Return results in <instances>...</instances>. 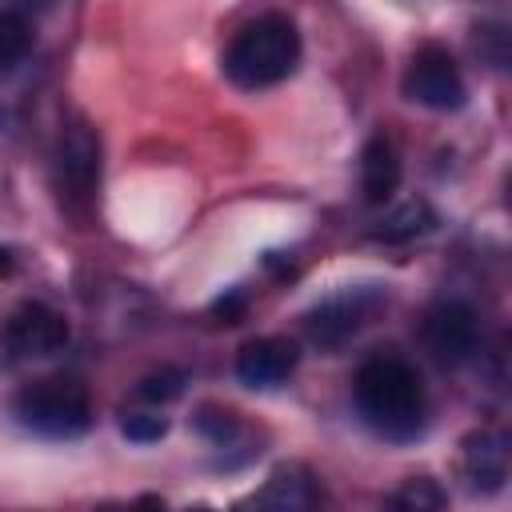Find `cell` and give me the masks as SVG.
Returning <instances> with one entry per match:
<instances>
[{"instance_id":"2","label":"cell","mask_w":512,"mask_h":512,"mask_svg":"<svg viewBox=\"0 0 512 512\" xmlns=\"http://www.w3.org/2000/svg\"><path fill=\"white\" fill-rule=\"evenodd\" d=\"M224 76L236 84V88H272L280 80H288L300 64V32L288 16L280 12H268V16H256L252 24H244L232 44L224 48Z\"/></svg>"},{"instance_id":"9","label":"cell","mask_w":512,"mask_h":512,"mask_svg":"<svg viewBox=\"0 0 512 512\" xmlns=\"http://www.w3.org/2000/svg\"><path fill=\"white\" fill-rule=\"evenodd\" d=\"M300 364V348L288 336H256L236 352V380L244 388H280Z\"/></svg>"},{"instance_id":"6","label":"cell","mask_w":512,"mask_h":512,"mask_svg":"<svg viewBox=\"0 0 512 512\" xmlns=\"http://www.w3.org/2000/svg\"><path fill=\"white\" fill-rule=\"evenodd\" d=\"M420 340H424V352L440 368H464L480 352V316L468 300L444 296V300L428 304V312L420 320Z\"/></svg>"},{"instance_id":"18","label":"cell","mask_w":512,"mask_h":512,"mask_svg":"<svg viewBox=\"0 0 512 512\" xmlns=\"http://www.w3.org/2000/svg\"><path fill=\"white\" fill-rule=\"evenodd\" d=\"M120 432H124L132 444H156V440H164L168 420H164L160 412H124Z\"/></svg>"},{"instance_id":"4","label":"cell","mask_w":512,"mask_h":512,"mask_svg":"<svg viewBox=\"0 0 512 512\" xmlns=\"http://www.w3.org/2000/svg\"><path fill=\"white\" fill-rule=\"evenodd\" d=\"M64 344H68V320L40 300H24L0 320V368L48 360L64 352Z\"/></svg>"},{"instance_id":"17","label":"cell","mask_w":512,"mask_h":512,"mask_svg":"<svg viewBox=\"0 0 512 512\" xmlns=\"http://www.w3.org/2000/svg\"><path fill=\"white\" fill-rule=\"evenodd\" d=\"M184 384H188V376H184L180 368L164 364V368L148 372V376L136 384V396L148 400V404H168V400H176V396L184 392Z\"/></svg>"},{"instance_id":"3","label":"cell","mask_w":512,"mask_h":512,"mask_svg":"<svg viewBox=\"0 0 512 512\" xmlns=\"http://www.w3.org/2000/svg\"><path fill=\"white\" fill-rule=\"evenodd\" d=\"M12 416L44 440H76L92 428V396L76 376H40L12 396Z\"/></svg>"},{"instance_id":"7","label":"cell","mask_w":512,"mask_h":512,"mask_svg":"<svg viewBox=\"0 0 512 512\" xmlns=\"http://www.w3.org/2000/svg\"><path fill=\"white\" fill-rule=\"evenodd\" d=\"M404 96L432 112H456L468 100V84L460 64L444 44H420L404 68Z\"/></svg>"},{"instance_id":"1","label":"cell","mask_w":512,"mask_h":512,"mask_svg":"<svg viewBox=\"0 0 512 512\" xmlns=\"http://www.w3.org/2000/svg\"><path fill=\"white\" fill-rule=\"evenodd\" d=\"M356 416L388 444H412L428 424V396L416 364L396 352L368 356L352 376Z\"/></svg>"},{"instance_id":"10","label":"cell","mask_w":512,"mask_h":512,"mask_svg":"<svg viewBox=\"0 0 512 512\" xmlns=\"http://www.w3.org/2000/svg\"><path fill=\"white\" fill-rule=\"evenodd\" d=\"M508 436L500 428H480L472 436H464L460 444V472L468 492L492 496L508 484Z\"/></svg>"},{"instance_id":"13","label":"cell","mask_w":512,"mask_h":512,"mask_svg":"<svg viewBox=\"0 0 512 512\" xmlns=\"http://www.w3.org/2000/svg\"><path fill=\"white\" fill-rule=\"evenodd\" d=\"M436 228V212L428 208V200H408L400 208H392L376 228H372V240H384V244H408L424 232Z\"/></svg>"},{"instance_id":"20","label":"cell","mask_w":512,"mask_h":512,"mask_svg":"<svg viewBox=\"0 0 512 512\" xmlns=\"http://www.w3.org/2000/svg\"><path fill=\"white\" fill-rule=\"evenodd\" d=\"M12 268H16V252L8 244H0V276H8Z\"/></svg>"},{"instance_id":"14","label":"cell","mask_w":512,"mask_h":512,"mask_svg":"<svg viewBox=\"0 0 512 512\" xmlns=\"http://www.w3.org/2000/svg\"><path fill=\"white\" fill-rule=\"evenodd\" d=\"M192 428L212 444V448H236V440L244 436V420L236 408H224V404H196L192 412Z\"/></svg>"},{"instance_id":"12","label":"cell","mask_w":512,"mask_h":512,"mask_svg":"<svg viewBox=\"0 0 512 512\" xmlns=\"http://www.w3.org/2000/svg\"><path fill=\"white\" fill-rule=\"evenodd\" d=\"M324 492L316 484V476L304 468V464H284L268 476V484L252 496V504H264V508H312L320 504Z\"/></svg>"},{"instance_id":"19","label":"cell","mask_w":512,"mask_h":512,"mask_svg":"<svg viewBox=\"0 0 512 512\" xmlns=\"http://www.w3.org/2000/svg\"><path fill=\"white\" fill-rule=\"evenodd\" d=\"M244 308H248V300H244V292H228V296H220L216 304H212V316H220L224 324H240V316H244Z\"/></svg>"},{"instance_id":"8","label":"cell","mask_w":512,"mask_h":512,"mask_svg":"<svg viewBox=\"0 0 512 512\" xmlns=\"http://www.w3.org/2000/svg\"><path fill=\"white\" fill-rule=\"evenodd\" d=\"M52 172H56L60 196L88 204L100 188V136H96V128H88L84 120H68L56 136Z\"/></svg>"},{"instance_id":"5","label":"cell","mask_w":512,"mask_h":512,"mask_svg":"<svg viewBox=\"0 0 512 512\" xmlns=\"http://www.w3.org/2000/svg\"><path fill=\"white\" fill-rule=\"evenodd\" d=\"M388 304V292L376 284H360V288H344L328 300H320L308 316H304V332L316 348L324 352H340L344 344H352L372 320L376 312Z\"/></svg>"},{"instance_id":"15","label":"cell","mask_w":512,"mask_h":512,"mask_svg":"<svg viewBox=\"0 0 512 512\" xmlns=\"http://www.w3.org/2000/svg\"><path fill=\"white\" fill-rule=\"evenodd\" d=\"M32 52V24L24 12H0V76L16 72Z\"/></svg>"},{"instance_id":"16","label":"cell","mask_w":512,"mask_h":512,"mask_svg":"<svg viewBox=\"0 0 512 512\" xmlns=\"http://www.w3.org/2000/svg\"><path fill=\"white\" fill-rule=\"evenodd\" d=\"M388 504H392V508H408V512H424V508H444L448 496H444V488H440L432 476H412V480H404V484L392 492Z\"/></svg>"},{"instance_id":"11","label":"cell","mask_w":512,"mask_h":512,"mask_svg":"<svg viewBox=\"0 0 512 512\" xmlns=\"http://www.w3.org/2000/svg\"><path fill=\"white\" fill-rule=\"evenodd\" d=\"M400 184V156H396V144L376 132L368 136V144L360 148V192L368 204H388L392 192Z\"/></svg>"}]
</instances>
